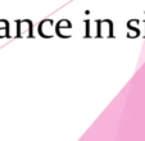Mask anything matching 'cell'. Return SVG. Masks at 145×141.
Returning a JSON list of instances; mask_svg holds the SVG:
<instances>
[{"label":"cell","instance_id":"cell-1","mask_svg":"<svg viewBox=\"0 0 145 141\" xmlns=\"http://www.w3.org/2000/svg\"><path fill=\"white\" fill-rule=\"evenodd\" d=\"M94 23L96 25V39L113 37V22L110 19H95Z\"/></svg>","mask_w":145,"mask_h":141},{"label":"cell","instance_id":"cell-2","mask_svg":"<svg viewBox=\"0 0 145 141\" xmlns=\"http://www.w3.org/2000/svg\"><path fill=\"white\" fill-rule=\"evenodd\" d=\"M17 39H33V32H32V21L31 19H17Z\"/></svg>","mask_w":145,"mask_h":141},{"label":"cell","instance_id":"cell-3","mask_svg":"<svg viewBox=\"0 0 145 141\" xmlns=\"http://www.w3.org/2000/svg\"><path fill=\"white\" fill-rule=\"evenodd\" d=\"M39 35L41 36V37L44 39H52L53 36H54V22H53V19L50 18H46L44 19L42 22H40V25H39Z\"/></svg>","mask_w":145,"mask_h":141},{"label":"cell","instance_id":"cell-4","mask_svg":"<svg viewBox=\"0 0 145 141\" xmlns=\"http://www.w3.org/2000/svg\"><path fill=\"white\" fill-rule=\"evenodd\" d=\"M72 28V23L68 21V19H62V21H59L57 23V26L54 27L55 30V33H57L59 37L62 39H68L67 37V35L64 33V31L66 30H71Z\"/></svg>","mask_w":145,"mask_h":141},{"label":"cell","instance_id":"cell-5","mask_svg":"<svg viewBox=\"0 0 145 141\" xmlns=\"http://www.w3.org/2000/svg\"><path fill=\"white\" fill-rule=\"evenodd\" d=\"M0 39H10L9 35V22L5 21L4 27H0Z\"/></svg>","mask_w":145,"mask_h":141},{"label":"cell","instance_id":"cell-6","mask_svg":"<svg viewBox=\"0 0 145 141\" xmlns=\"http://www.w3.org/2000/svg\"><path fill=\"white\" fill-rule=\"evenodd\" d=\"M90 22H91V19H85V26H86L85 37H86V39L91 37V35H90V31H91V27H90Z\"/></svg>","mask_w":145,"mask_h":141}]
</instances>
